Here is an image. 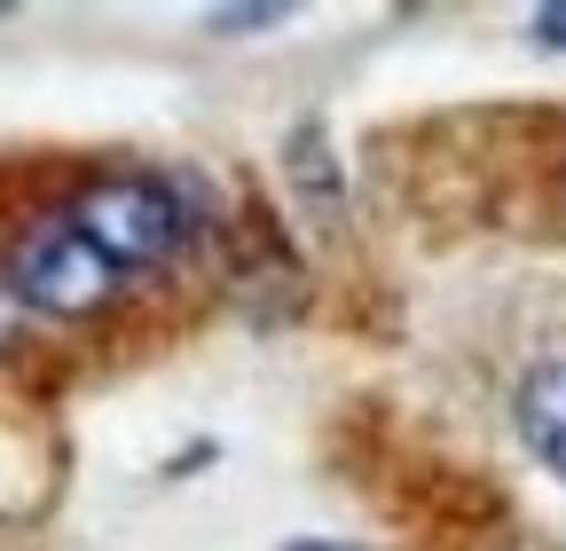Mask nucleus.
<instances>
[{"label": "nucleus", "instance_id": "1", "mask_svg": "<svg viewBox=\"0 0 566 551\" xmlns=\"http://www.w3.org/2000/svg\"><path fill=\"white\" fill-rule=\"evenodd\" d=\"M189 237H197L189 181L158 174V166H118V174H95L71 197L40 205L9 237L0 292L24 315L80 323V315H103L118 292H134L142 276L174 268Z\"/></svg>", "mask_w": 566, "mask_h": 551}, {"label": "nucleus", "instance_id": "2", "mask_svg": "<svg viewBox=\"0 0 566 551\" xmlns=\"http://www.w3.org/2000/svg\"><path fill=\"white\" fill-rule=\"evenodd\" d=\"M512 426H520V441L535 449V465H551V472L566 480V355H551V363H535V371L520 378Z\"/></svg>", "mask_w": 566, "mask_h": 551}, {"label": "nucleus", "instance_id": "3", "mask_svg": "<svg viewBox=\"0 0 566 551\" xmlns=\"http://www.w3.org/2000/svg\"><path fill=\"white\" fill-rule=\"evenodd\" d=\"M283 17H292V9L268 0V9H212L205 24H212V32H268V24H283Z\"/></svg>", "mask_w": 566, "mask_h": 551}, {"label": "nucleus", "instance_id": "4", "mask_svg": "<svg viewBox=\"0 0 566 551\" xmlns=\"http://www.w3.org/2000/svg\"><path fill=\"white\" fill-rule=\"evenodd\" d=\"M535 40L566 55V0H551V9H535Z\"/></svg>", "mask_w": 566, "mask_h": 551}, {"label": "nucleus", "instance_id": "5", "mask_svg": "<svg viewBox=\"0 0 566 551\" xmlns=\"http://www.w3.org/2000/svg\"><path fill=\"white\" fill-rule=\"evenodd\" d=\"M283 551H354V543H315V536H300V543H283Z\"/></svg>", "mask_w": 566, "mask_h": 551}]
</instances>
